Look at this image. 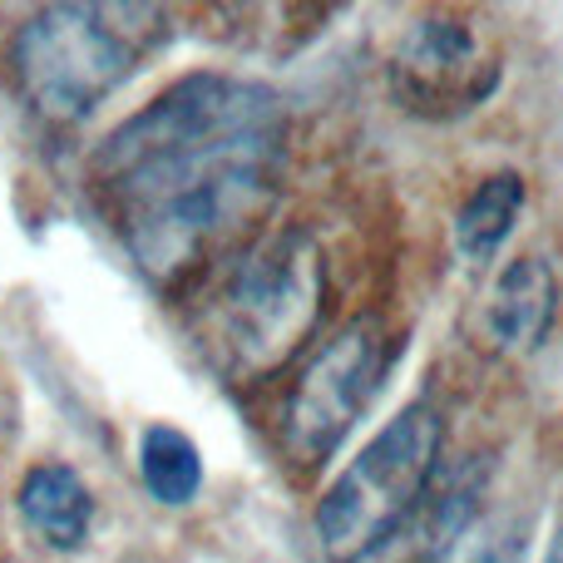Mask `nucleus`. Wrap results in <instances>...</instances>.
<instances>
[{"label": "nucleus", "instance_id": "1", "mask_svg": "<svg viewBox=\"0 0 563 563\" xmlns=\"http://www.w3.org/2000/svg\"><path fill=\"white\" fill-rule=\"evenodd\" d=\"M287 164V109L243 75H184L89 158V188L144 277L208 267L267 213Z\"/></svg>", "mask_w": 563, "mask_h": 563}, {"label": "nucleus", "instance_id": "2", "mask_svg": "<svg viewBox=\"0 0 563 563\" xmlns=\"http://www.w3.org/2000/svg\"><path fill=\"white\" fill-rule=\"evenodd\" d=\"M174 35L158 5H45L15 30L10 65L25 104L49 124H79Z\"/></svg>", "mask_w": 563, "mask_h": 563}, {"label": "nucleus", "instance_id": "3", "mask_svg": "<svg viewBox=\"0 0 563 563\" xmlns=\"http://www.w3.org/2000/svg\"><path fill=\"white\" fill-rule=\"evenodd\" d=\"M327 297V267L307 233H273L253 243L208 307V346L228 376L257 380L277 371L311 336Z\"/></svg>", "mask_w": 563, "mask_h": 563}, {"label": "nucleus", "instance_id": "4", "mask_svg": "<svg viewBox=\"0 0 563 563\" xmlns=\"http://www.w3.org/2000/svg\"><path fill=\"white\" fill-rule=\"evenodd\" d=\"M445 420L430 400H410L371 435V445L331 479L317 505V544L327 563H366L406 529L435 479Z\"/></svg>", "mask_w": 563, "mask_h": 563}, {"label": "nucleus", "instance_id": "5", "mask_svg": "<svg viewBox=\"0 0 563 563\" xmlns=\"http://www.w3.org/2000/svg\"><path fill=\"white\" fill-rule=\"evenodd\" d=\"M390 371V336L376 317H356L341 327L307 361L282 410V445L297 465L317 470L341 450V440L356 430L371 410L380 380Z\"/></svg>", "mask_w": 563, "mask_h": 563}, {"label": "nucleus", "instance_id": "6", "mask_svg": "<svg viewBox=\"0 0 563 563\" xmlns=\"http://www.w3.org/2000/svg\"><path fill=\"white\" fill-rule=\"evenodd\" d=\"M505 79V59L489 35L460 10H430L400 30L390 49V85L410 114L460 119L475 114Z\"/></svg>", "mask_w": 563, "mask_h": 563}, {"label": "nucleus", "instance_id": "7", "mask_svg": "<svg viewBox=\"0 0 563 563\" xmlns=\"http://www.w3.org/2000/svg\"><path fill=\"white\" fill-rule=\"evenodd\" d=\"M554 311H559L554 267H549V257L525 253L495 277L479 327H485V341L495 351H505V356H525V351H534L539 341L549 336Z\"/></svg>", "mask_w": 563, "mask_h": 563}, {"label": "nucleus", "instance_id": "8", "mask_svg": "<svg viewBox=\"0 0 563 563\" xmlns=\"http://www.w3.org/2000/svg\"><path fill=\"white\" fill-rule=\"evenodd\" d=\"M15 509L30 525V534H40V544L59 549V554L85 549L89 529H95V495L79 479V470L59 465V460L25 470L15 489Z\"/></svg>", "mask_w": 563, "mask_h": 563}, {"label": "nucleus", "instance_id": "9", "mask_svg": "<svg viewBox=\"0 0 563 563\" xmlns=\"http://www.w3.org/2000/svg\"><path fill=\"white\" fill-rule=\"evenodd\" d=\"M519 213H525V178L519 174H489L479 188L460 203L455 213V247L470 267H485L505 253L509 233H515Z\"/></svg>", "mask_w": 563, "mask_h": 563}, {"label": "nucleus", "instance_id": "10", "mask_svg": "<svg viewBox=\"0 0 563 563\" xmlns=\"http://www.w3.org/2000/svg\"><path fill=\"white\" fill-rule=\"evenodd\" d=\"M139 475H144V489L158 505L184 509L203 489V455L178 426L158 420V426H148L139 435Z\"/></svg>", "mask_w": 563, "mask_h": 563}, {"label": "nucleus", "instance_id": "11", "mask_svg": "<svg viewBox=\"0 0 563 563\" xmlns=\"http://www.w3.org/2000/svg\"><path fill=\"white\" fill-rule=\"evenodd\" d=\"M544 563H563V525H559L554 544H549V554H544Z\"/></svg>", "mask_w": 563, "mask_h": 563}]
</instances>
